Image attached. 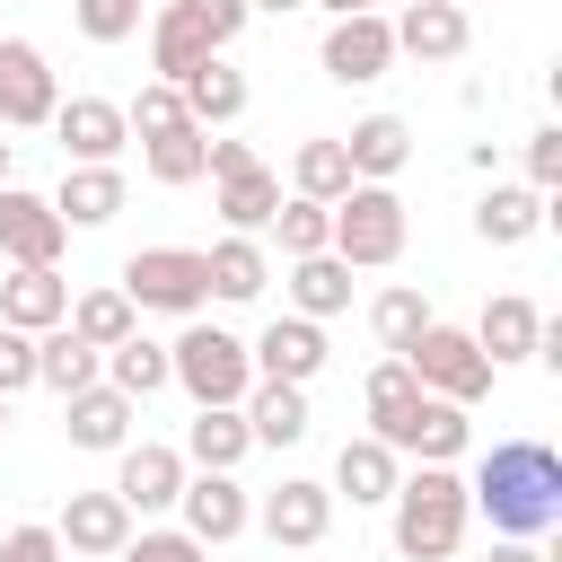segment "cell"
<instances>
[{"instance_id":"83f0119b","label":"cell","mask_w":562,"mask_h":562,"mask_svg":"<svg viewBox=\"0 0 562 562\" xmlns=\"http://www.w3.org/2000/svg\"><path fill=\"white\" fill-rule=\"evenodd\" d=\"M544 202H553V193H536V184H492V193L474 202V237H483V246H527V237L553 220Z\"/></svg>"},{"instance_id":"52a82bcc","label":"cell","mask_w":562,"mask_h":562,"mask_svg":"<svg viewBox=\"0 0 562 562\" xmlns=\"http://www.w3.org/2000/svg\"><path fill=\"white\" fill-rule=\"evenodd\" d=\"M404 369L422 378V395H448V404H465V413H474V404L492 395V378H501V369H492V360L474 351V334H465V325H439V316H430V325L413 334Z\"/></svg>"},{"instance_id":"d4e9b609","label":"cell","mask_w":562,"mask_h":562,"mask_svg":"<svg viewBox=\"0 0 562 562\" xmlns=\"http://www.w3.org/2000/svg\"><path fill=\"white\" fill-rule=\"evenodd\" d=\"M202 272H211V299H228V307H246V299H263V281H272V255H263V237H211L202 246Z\"/></svg>"},{"instance_id":"f546056e","label":"cell","mask_w":562,"mask_h":562,"mask_svg":"<svg viewBox=\"0 0 562 562\" xmlns=\"http://www.w3.org/2000/svg\"><path fill=\"white\" fill-rule=\"evenodd\" d=\"M97 378H105V351H97V342H79L70 325H44V334H35V386L79 395V386H97Z\"/></svg>"},{"instance_id":"7c38bea8","label":"cell","mask_w":562,"mask_h":562,"mask_svg":"<svg viewBox=\"0 0 562 562\" xmlns=\"http://www.w3.org/2000/svg\"><path fill=\"white\" fill-rule=\"evenodd\" d=\"M53 105H61L53 61L26 35H0V132H35V123H53Z\"/></svg>"},{"instance_id":"3957f363","label":"cell","mask_w":562,"mask_h":562,"mask_svg":"<svg viewBox=\"0 0 562 562\" xmlns=\"http://www.w3.org/2000/svg\"><path fill=\"white\" fill-rule=\"evenodd\" d=\"M246 0H167L158 18H149V70L158 79H184L193 61H211V53H228L237 35H246Z\"/></svg>"},{"instance_id":"5bb4252c","label":"cell","mask_w":562,"mask_h":562,"mask_svg":"<svg viewBox=\"0 0 562 562\" xmlns=\"http://www.w3.org/2000/svg\"><path fill=\"white\" fill-rule=\"evenodd\" d=\"M386 26H395V61H430V70L474 44V18H465L457 0H404Z\"/></svg>"},{"instance_id":"277c9868","label":"cell","mask_w":562,"mask_h":562,"mask_svg":"<svg viewBox=\"0 0 562 562\" xmlns=\"http://www.w3.org/2000/svg\"><path fill=\"white\" fill-rule=\"evenodd\" d=\"M167 386H184L193 404H237V395L255 386V360H246V342H237L228 325L184 316V334L167 342Z\"/></svg>"},{"instance_id":"1f68e13d","label":"cell","mask_w":562,"mask_h":562,"mask_svg":"<svg viewBox=\"0 0 562 562\" xmlns=\"http://www.w3.org/2000/svg\"><path fill=\"white\" fill-rule=\"evenodd\" d=\"M351 307V263L342 255H290V316H342Z\"/></svg>"},{"instance_id":"74e56055","label":"cell","mask_w":562,"mask_h":562,"mask_svg":"<svg viewBox=\"0 0 562 562\" xmlns=\"http://www.w3.org/2000/svg\"><path fill=\"white\" fill-rule=\"evenodd\" d=\"M272 237H281V255H325V237H334V202L281 193V211H272Z\"/></svg>"},{"instance_id":"816d5d0a","label":"cell","mask_w":562,"mask_h":562,"mask_svg":"<svg viewBox=\"0 0 562 562\" xmlns=\"http://www.w3.org/2000/svg\"><path fill=\"white\" fill-rule=\"evenodd\" d=\"M0 430H9V395H0Z\"/></svg>"},{"instance_id":"7bdbcfd3","label":"cell","mask_w":562,"mask_h":562,"mask_svg":"<svg viewBox=\"0 0 562 562\" xmlns=\"http://www.w3.org/2000/svg\"><path fill=\"white\" fill-rule=\"evenodd\" d=\"M527 184H536V193H562V123L527 132Z\"/></svg>"},{"instance_id":"8fae6325","label":"cell","mask_w":562,"mask_h":562,"mask_svg":"<svg viewBox=\"0 0 562 562\" xmlns=\"http://www.w3.org/2000/svg\"><path fill=\"white\" fill-rule=\"evenodd\" d=\"M255 527H263L281 553H316V544H325V527H334V492H325V483H307V474H281V483L255 501Z\"/></svg>"},{"instance_id":"ac0fdd59","label":"cell","mask_w":562,"mask_h":562,"mask_svg":"<svg viewBox=\"0 0 562 562\" xmlns=\"http://www.w3.org/2000/svg\"><path fill=\"white\" fill-rule=\"evenodd\" d=\"M246 360H255V378H290V386H307V378L325 369V325H316V316H272V325L246 342Z\"/></svg>"},{"instance_id":"ba28073f","label":"cell","mask_w":562,"mask_h":562,"mask_svg":"<svg viewBox=\"0 0 562 562\" xmlns=\"http://www.w3.org/2000/svg\"><path fill=\"white\" fill-rule=\"evenodd\" d=\"M176 518H184V536H193V544H237V536L255 527V501H246V483H237V474L193 465V474H184V492H176Z\"/></svg>"},{"instance_id":"603a6c76","label":"cell","mask_w":562,"mask_h":562,"mask_svg":"<svg viewBox=\"0 0 562 562\" xmlns=\"http://www.w3.org/2000/svg\"><path fill=\"white\" fill-rule=\"evenodd\" d=\"M342 158H351L360 184H395V176L413 167V123H404V114H360V123L342 132Z\"/></svg>"},{"instance_id":"7dc6e473","label":"cell","mask_w":562,"mask_h":562,"mask_svg":"<svg viewBox=\"0 0 562 562\" xmlns=\"http://www.w3.org/2000/svg\"><path fill=\"white\" fill-rule=\"evenodd\" d=\"M492 562H544V553H536L527 536H501V544H492Z\"/></svg>"},{"instance_id":"681fc988","label":"cell","mask_w":562,"mask_h":562,"mask_svg":"<svg viewBox=\"0 0 562 562\" xmlns=\"http://www.w3.org/2000/svg\"><path fill=\"white\" fill-rule=\"evenodd\" d=\"M246 9H272V18H281V9H307V0H246Z\"/></svg>"},{"instance_id":"b9f144b4","label":"cell","mask_w":562,"mask_h":562,"mask_svg":"<svg viewBox=\"0 0 562 562\" xmlns=\"http://www.w3.org/2000/svg\"><path fill=\"white\" fill-rule=\"evenodd\" d=\"M114 562H211V544H193L184 527H132Z\"/></svg>"},{"instance_id":"44dd1931","label":"cell","mask_w":562,"mask_h":562,"mask_svg":"<svg viewBox=\"0 0 562 562\" xmlns=\"http://www.w3.org/2000/svg\"><path fill=\"white\" fill-rule=\"evenodd\" d=\"M132 395H114L105 378L97 386H79V395H61V430H70V448H88V457H114L123 439H132Z\"/></svg>"},{"instance_id":"ab89813d","label":"cell","mask_w":562,"mask_h":562,"mask_svg":"<svg viewBox=\"0 0 562 562\" xmlns=\"http://www.w3.org/2000/svg\"><path fill=\"white\" fill-rule=\"evenodd\" d=\"M123 123H132V140H158V132H176V123H193V114H184L176 79H140V97L123 105Z\"/></svg>"},{"instance_id":"9a60e30c","label":"cell","mask_w":562,"mask_h":562,"mask_svg":"<svg viewBox=\"0 0 562 562\" xmlns=\"http://www.w3.org/2000/svg\"><path fill=\"white\" fill-rule=\"evenodd\" d=\"M70 228L53 211V193H26V184H0V255L9 263H61Z\"/></svg>"},{"instance_id":"f35d334b","label":"cell","mask_w":562,"mask_h":562,"mask_svg":"<svg viewBox=\"0 0 562 562\" xmlns=\"http://www.w3.org/2000/svg\"><path fill=\"white\" fill-rule=\"evenodd\" d=\"M413 404H422V378H413V369H404V360L386 351V360L369 369V430L386 439V430H395V422H404Z\"/></svg>"},{"instance_id":"f5cc1de1","label":"cell","mask_w":562,"mask_h":562,"mask_svg":"<svg viewBox=\"0 0 562 562\" xmlns=\"http://www.w3.org/2000/svg\"><path fill=\"white\" fill-rule=\"evenodd\" d=\"M386 9H404V0H386Z\"/></svg>"},{"instance_id":"cb8c5ba5","label":"cell","mask_w":562,"mask_h":562,"mask_svg":"<svg viewBox=\"0 0 562 562\" xmlns=\"http://www.w3.org/2000/svg\"><path fill=\"white\" fill-rule=\"evenodd\" d=\"M237 413H246L255 448H299L307 439V386H290V378H255L237 395Z\"/></svg>"},{"instance_id":"7402d4cb","label":"cell","mask_w":562,"mask_h":562,"mask_svg":"<svg viewBox=\"0 0 562 562\" xmlns=\"http://www.w3.org/2000/svg\"><path fill=\"white\" fill-rule=\"evenodd\" d=\"M395 474H404V457H395L378 430H360V439H342V448H334V483H325V492H334V501H351V509H378V501L395 492Z\"/></svg>"},{"instance_id":"30bf717a","label":"cell","mask_w":562,"mask_h":562,"mask_svg":"<svg viewBox=\"0 0 562 562\" xmlns=\"http://www.w3.org/2000/svg\"><path fill=\"white\" fill-rule=\"evenodd\" d=\"M184 448H167V439H123L114 448V492H123V509L132 518H158V509H176V492H184Z\"/></svg>"},{"instance_id":"60d3db41","label":"cell","mask_w":562,"mask_h":562,"mask_svg":"<svg viewBox=\"0 0 562 562\" xmlns=\"http://www.w3.org/2000/svg\"><path fill=\"white\" fill-rule=\"evenodd\" d=\"M70 18H79L88 44H132L140 35V0H70Z\"/></svg>"},{"instance_id":"4dcf8cb0","label":"cell","mask_w":562,"mask_h":562,"mask_svg":"<svg viewBox=\"0 0 562 562\" xmlns=\"http://www.w3.org/2000/svg\"><path fill=\"white\" fill-rule=\"evenodd\" d=\"M220 184V220L237 228V237H263L272 228V211H281V176L255 158V167H237V176H211Z\"/></svg>"},{"instance_id":"ffe728a7","label":"cell","mask_w":562,"mask_h":562,"mask_svg":"<svg viewBox=\"0 0 562 562\" xmlns=\"http://www.w3.org/2000/svg\"><path fill=\"white\" fill-rule=\"evenodd\" d=\"M465 334H474V351H483L492 369H509V360H536L544 307H536V299H518V290H501V299H483V316H474Z\"/></svg>"},{"instance_id":"836d02e7","label":"cell","mask_w":562,"mask_h":562,"mask_svg":"<svg viewBox=\"0 0 562 562\" xmlns=\"http://www.w3.org/2000/svg\"><path fill=\"white\" fill-rule=\"evenodd\" d=\"M360 176H351V158H342V140H299L290 149V193H307V202H342Z\"/></svg>"},{"instance_id":"d590c367","label":"cell","mask_w":562,"mask_h":562,"mask_svg":"<svg viewBox=\"0 0 562 562\" xmlns=\"http://www.w3.org/2000/svg\"><path fill=\"white\" fill-rule=\"evenodd\" d=\"M105 386H114V395H132V404H149V395L167 386V342H149V334H123V342L105 351Z\"/></svg>"},{"instance_id":"2e32d148","label":"cell","mask_w":562,"mask_h":562,"mask_svg":"<svg viewBox=\"0 0 562 562\" xmlns=\"http://www.w3.org/2000/svg\"><path fill=\"white\" fill-rule=\"evenodd\" d=\"M386 448L395 457H422V465H457L465 448H474V422H465V404H448V395H422L395 430H386Z\"/></svg>"},{"instance_id":"8992f818","label":"cell","mask_w":562,"mask_h":562,"mask_svg":"<svg viewBox=\"0 0 562 562\" xmlns=\"http://www.w3.org/2000/svg\"><path fill=\"white\" fill-rule=\"evenodd\" d=\"M132 307H158V316H202L211 307V272H202V246H140L123 255V281H114Z\"/></svg>"},{"instance_id":"f6af8a7d","label":"cell","mask_w":562,"mask_h":562,"mask_svg":"<svg viewBox=\"0 0 562 562\" xmlns=\"http://www.w3.org/2000/svg\"><path fill=\"white\" fill-rule=\"evenodd\" d=\"M0 562H61V536L53 527H9L0 536Z\"/></svg>"},{"instance_id":"f1b7e54d","label":"cell","mask_w":562,"mask_h":562,"mask_svg":"<svg viewBox=\"0 0 562 562\" xmlns=\"http://www.w3.org/2000/svg\"><path fill=\"white\" fill-rule=\"evenodd\" d=\"M246 448H255V430H246L237 404H193V422H184V465H220V474H237Z\"/></svg>"},{"instance_id":"484cf974","label":"cell","mask_w":562,"mask_h":562,"mask_svg":"<svg viewBox=\"0 0 562 562\" xmlns=\"http://www.w3.org/2000/svg\"><path fill=\"white\" fill-rule=\"evenodd\" d=\"M176 97H184V114H193L202 132H228V123L246 114V70H228V61L211 53V61H193V70L176 79Z\"/></svg>"},{"instance_id":"bcb514c9","label":"cell","mask_w":562,"mask_h":562,"mask_svg":"<svg viewBox=\"0 0 562 562\" xmlns=\"http://www.w3.org/2000/svg\"><path fill=\"white\" fill-rule=\"evenodd\" d=\"M237 167H255V149L228 140V132H211V176H237Z\"/></svg>"},{"instance_id":"ee69618b","label":"cell","mask_w":562,"mask_h":562,"mask_svg":"<svg viewBox=\"0 0 562 562\" xmlns=\"http://www.w3.org/2000/svg\"><path fill=\"white\" fill-rule=\"evenodd\" d=\"M18 386H35V334L0 325V395H18Z\"/></svg>"},{"instance_id":"9c48e42d","label":"cell","mask_w":562,"mask_h":562,"mask_svg":"<svg viewBox=\"0 0 562 562\" xmlns=\"http://www.w3.org/2000/svg\"><path fill=\"white\" fill-rule=\"evenodd\" d=\"M316 61H325V79H334V88H369V79H386V70H395V26H386V9L334 18Z\"/></svg>"},{"instance_id":"f907efd6","label":"cell","mask_w":562,"mask_h":562,"mask_svg":"<svg viewBox=\"0 0 562 562\" xmlns=\"http://www.w3.org/2000/svg\"><path fill=\"white\" fill-rule=\"evenodd\" d=\"M9 167H18V149H9V140H0V184H9Z\"/></svg>"},{"instance_id":"5b68a950","label":"cell","mask_w":562,"mask_h":562,"mask_svg":"<svg viewBox=\"0 0 562 562\" xmlns=\"http://www.w3.org/2000/svg\"><path fill=\"white\" fill-rule=\"evenodd\" d=\"M325 255H342L351 272H386V263L404 255V193H395V184H351V193L334 202Z\"/></svg>"},{"instance_id":"d6986e66","label":"cell","mask_w":562,"mask_h":562,"mask_svg":"<svg viewBox=\"0 0 562 562\" xmlns=\"http://www.w3.org/2000/svg\"><path fill=\"white\" fill-rule=\"evenodd\" d=\"M61 316H70V281H61V263H9V281H0V325L44 334V325H61Z\"/></svg>"},{"instance_id":"d6a6232c","label":"cell","mask_w":562,"mask_h":562,"mask_svg":"<svg viewBox=\"0 0 562 562\" xmlns=\"http://www.w3.org/2000/svg\"><path fill=\"white\" fill-rule=\"evenodd\" d=\"M140 167H149V184H202L211 176V132L202 123H176V132H158V140H140Z\"/></svg>"},{"instance_id":"e575fe53","label":"cell","mask_w":562,"mask_h":562,"mask_svg":"<svg viewBox=\"0 0 562 562\" xmlns=\"http://www.w3.org/2000/svg\"><path fill=\"white\" fill-rule=\"evenodd\" d=\"M61 325H70V334H79V342H97V351H114V342H123V334H140V307H132V299H123V290H79V299H70V316H61Z\"/></svg>"},{"instance_id":"4fadbf2b","label":"cell","mask_w":562,"mask_h":562,"mask_svg":"<svg viewBox=\"0 0 562 562\" xmlns=\"http://www.w3.org/2000/svg\"><path fill=\"white\" fill-rule=\"evenodd\" d=\"M53 132H61V158L70 167H114L132 149V123H123L114 97H61L53 105Z\"/></svg>"},{"instance_id":"8d00e7d4","label":"cell","mask_w":562,"mask_h":562,"mask_svg":"<svg viewBox=\"0 0 562 562\" xmlns=\"http://www.w3.org/2000/svg\"><path fill=\"white\" fill-rule=\"evenodd\" d=\"M422 325H430V299H422V290H404V281H395V290H378V299H369V334H378V351H395V360H404Z\"/></svg>"},{"instance_id":"7a4b0ae2","label":"cell","mask_w":562,"mask_h":562,"mask_svg":"<svg viewBox=\"0 0 562 562\" xmlns=\"http://www.w3.org/2000/svg\"><path fill=\"white\" fill-rule=\"evenodd\" d=\"M386 509H395V553H404V562H448V553L465 544V518H474V501H465V474H457V465L395 474Z\"/></svg>"},{"instance_id":"e0dca14e","label":"cell","mask_w":562,"mask_h":562,"mask_svg":"<svg viewBox=\"0 0 562 562\" xmlns=\"http://www.w3.org/2000/svg\"><path fill=\"white\" fill-rule=\"evenodd\" d=\"M53 536H61V553L114 562V553H123V536H132V509H123V492H114V483H105V492H70V501H61V518H53Z\"/></svg>"},{"instance_id":"6da1fadb","label":"cell","mask_w":562,"mask_h":562,"mask_svg":"<svg viewBox=\"0 0 562 562\" xmlns=\"http://www.w3.org/2000/svg\"><path fill=\"white\" fill-rule=\"evenodd\" d=\"M465 501L492 518V536H553L562 527V457L544 439H492L465 474Z\"/></svg>"},{"instance_id":"4316f807","label":"cell","mask_w":562,"mask_h":562,"mask_svg":"<svg viewBox=\"0 0 562 562\" xmlns=\"http://www.w3.org/2000/svg\"><path fill=\"white\" fill-rule=\"evenodd\" d=\"M123 167H61V184H53V211H61V228H105L114 211H123Z\"/></svg>"},{"instance_id":"c3c4849f","label":"cell","mask_w":562,"mask_h":562,"mask_svg":"<svg viewBox=\"0 0 562 562\" xmlns=\"http://www.w3.org/2000/svg\"><path fill=\"white\" fill-rule=\"evenodd\" d=\"M307 9H325V18H360V9H386V0H307Z\"/></svg>"}]
</instances>
